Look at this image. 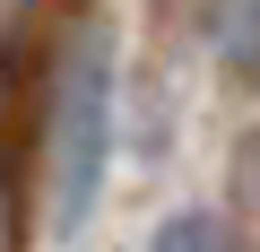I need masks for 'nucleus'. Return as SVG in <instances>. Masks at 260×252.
Returning <instances> with one entry per match:
<instances>
[{
	"mask_svg": "<svg viewBox=\"0 0 260 252\" xmlns=\"http://www.w3.org/2000/svg\"><path fill=\"white\" fill-rule=\"evenodd\" d=\"M44 9V0H0V61H9V44L26 35V18Z\"/></svg>",
	"mask_w": 260,
	"mask_h": 252,
	"instance_id": "obj_4",
	"label": "nucleus"
},
{
	"mask_svg": "<svg viewBox=\"0 0 260 252\" xmlns=\"http://www.w3.org/2000/svg\"><path fill=\"white\" fill-rule=\"evenodd\" d=\"M208 35H217V61L234 78H260V0H217Z\"/></svg>",
	"mask_w": 260,
	"mask_h": 252,
	"instance_id": "obj_2",
	"label": "nucleus"
},
{
	"mask_svg": "<svg viewBox=\"0 0 260 252\" xmlns=\"http://www.w3.org/2000/svg\"><path fill=\"white\" fill-rule=\"evenodd\" d=\"M104 165H113V35L104 18H70L52 78H44V157H35V200H44V235L70 243L87 235L95 200H104Z\"/></svg>",
	"mask_w": 260,
	"mask_h": 252,
	"instance_id": "obj_1",
	"label": "nucleus"
},
{
	"mask_svg": "<svg viewBox=\"0 0 260 252\" xmlns=\"http://www.w3.org/2000/svg\"><path fill=\"white\" fill-rule=\"evenodd\" d=\"M148 252H243V235H234L217 209H182V217H165V226L148 235Z\"/></svg>",
	"mask_w": 260,
	"mask_h": 252,
	"instance_id": "obj_3",
	"label": "nucleus"
}]
</instances>
